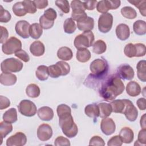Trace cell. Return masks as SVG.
I'll list each match as a JSON object with an SVG mask.
<instances>
[{"label": "cell", "mask_w": 146, "mask_h": 146, "mask_svg": "<svg viewBox=\"0 0 146 146\" xmlns=\"http://www.w3.org/2000/svg\"><path fill=\"white\" fill-rule=\"evenodd\" d=\"M124 85L118 75H110L102 84L99 89L100 96L106 101L113 100L124 90Z\"/></svg>", "instance_id": "6da1fadb"}, {"label": "cell", "mask_w": 146, "mask_h": 146, "mask_svg": "<svg viewBox=\"0 0 146 146\" xmlns=\"http://www.w3.org/2000/svg\"><path fill=\"white\" fill-rule=\"evenodd\" d=\"M59 124L66 136L72 138L78 134V128L74 121L71 113L59 117Z\"/></svg>", "instance_id": "7a4b0ae2"}, {"label": "cell", "mask_w": 146, "mask_h": 146, "mask_svg": "<svg viewBox=\"0 0 146 146\" xmlns=\"http://www.w3.org/2000/svg\"><path fill=\"white\" fill-rule=\"evenodd\" d=\"M109 66L105 59H96L93 60L90 66L91 77L96 79L104 78L108 73Z\"/></svg>", "instance_id": "3957f363"}, {"label": "cell", "mask_w": 146, "mask_h": 146, "mask_svg": "<svg viewBox=\"0 0 146 146\" xmlns=\"http://www.w3.org/2000/svg\"><path fill=\"white\" fill-rule=\"evenodd\" d=\"M94 40V35L91 31H84L75 37L74 44L77 50L87 48L92 46Z\"/></svg>", "instance_id": "277c9868"}, {"label": "cell", "mask_w": 146, "mask_h": 146, "mask_svg": "<svg viewBox=\"0 0 146 146\" xmlns=\"http://www.w3.org/2000/svg\"><path fill=\"white\" fill-rule=\"evenodd\" d=\"M23 67L22 62L14 58L6 59L1 64V70L4 73L18 72L22 70Z\"/></svg>", "instance_id": "5b68a950"}, {"label": "cell", "mask_w": 146, "mask_h": 146, "mask_svg": "<svg viewBox=\"0 0 146 146\" xmlns=\"http://www.w3.org/2000/svg\"><path fill=\"white\" fill-rule=\"evenodd\" d=\"M124 53L128 58L144 56L145 55V46L140 43L136 44L129 43L124 47Z\"/></svg>", "instance_id": "8992f818"}, {"label": "cell", "mask_w": 146, "mask_h": 146, "mask_svg": "<svg viewBox=\"0 0 146 146\" xmlns=\"http://www.w3.org/2000/svg\"><path fill=\"white\" fill-rule=\"evenodd\" d=\"M21 41L14 36L8 39L2 45V52L6 55H11L22 50Z\"/></svg>", "instance_id": "52a82bcc"}, {"label": "cell", "mask_w": 146, "mask_h": 146, "mask_svg": "<svg viewBox=\"0 0 146 146\" xmlns=\"http://www.w3.org/2000/svg\"><path fill=\"white\" fill-rule=\"evenodd\" d=\"M71 7L72 9L71 18L74 21L78 22L88 17L85 12L86 9L83 2L78 0L72 1L71 2Z\"/></svg>", "instance_id": "ba28073f"}, {"label": "cell", "mask_w": 146, "mask_h": 146, "mask_svg": "<svg viewBox=\"0 0 146 146\" xmlns=\"http://www.w3.org/2000/svg\"><path fill=\"white\" fill-rule=\"evenodd\" d=\"M113 24V16L109 13L102 14L98 19V29L102 33H107L112 29Z\"/></svg>", "instance_id": "9c48e42d"}, {"label": "cell", "mask_w": 146, "mask_h": 146, "mask_svg": "<svg viewBox=\"0 0 146 146\" xmlns=\"http://www.w3.org/2000/svg\"><path fill=\"white\" fill-rule=\"evenodd\" d=\"M18 111L22 115L27 117H32L34 116L37 111L35 104L29 100H22L18 106Z\"/></svg>", "instance_id": "30bf717a"}, {"label": "cell", "mask_w": 146, "mask_h": 146, "mask_svg": "<svg viewBox=\"0 0 146 146\" xmlns=\"http://www.w3.org/2000/svg\"><path fill=\"white\" fill-rule=\"evenodd\" d=\"M125 107L123 113L124 114L126 119L129 121H134L138 116V111L133 103L129 99H124Z\"/></svg>", "instance_id": "8fae6325"}, {"label": "cell", "mask_w": 146, "mask_h": 146, "mask_svg": "<svg viewBox=\"0 0 146 146\" xmlns=\"http://www.w3.org/2000/svg\"><path fill=\"white\" fill-rule=\"evenodd\" d=\"M27 137L25 133L18 132L9 137L6 140L7 146H23L26 144Z\"/></svg>", "instance_id": "7c38bea8"}, {"label": "cell", "mask_w": 146, "mask_h": 146, "mask_svg": "<svg viewBox=\"0 0 146 146\" xmlns=\"http://www.w3.org/2000/svg\"><path fill=\"white\" fill-rule=\"evenodd\" d=\"M30 25V23L25 20H21L18 21L15 26V30L16 33L21 38L24 39L29 38L30 36L29 29Z\"/></svg>", "instance_id": "4fadbf2b"}, {"label": "cell", "mask_w": 146, "mask_h": 146, "mask_svg": "<svg viewBox=\"0 0 146 146\" xmlns=\"http://www.w3.org/2000/svg\"><path fill=\"white\" fill-rule=\"evenodd\" d=\"M100 129L104 135L109 136L115 132L116 125L112 119L108 117L103 118L100 123Z\"/></svg>", "instance_id": "5bb4252c"}, {"label": "cell", "mask_w": 146, "mask_h": 146, "mask_svg": "<svg viewBox=\"0 0 146 146\" xmlns=\"http://www.w3.org/2000/svg\"><path fill=\"white\" fill-rule=\"evenodd\" d=\"M117 75L120 78L124 80H132L135 75L132 67L128 64H123L117 68Z\"/></svg>", "instance_id": "9a60e30c"}, {"label": "cell", "mask_w": 146, "mask_h": 146, "mask_svg": "<svg viewBox=\"0 0 146 146\" xmlns=\"http://www.w3.org/2000/svg\"><path fill=\"white\" fill-rule=\"evenodd\" d=\"M52 136L51 127L47 124H40L37 129V137L42 141H47Z\"/></svg>", "instance_id": "2e32d148"}, {"label": "cell", "mask_w": 146, "mask_h": 146, "mask_svg": "<svg viewBox=\"0 0 146 146\" xmlns=\"http://www.w3.org/2000/svg\"><path fill=\"white\" fill-rule=\"evenodd\" d=\"M115 32L117 38L121 40H127L130 35L129 27L124 23L119 24L116 26Z\"/></svg>", "instance_id": "e0dca14e"}, {"label": "cell", "mask_w": 146, "mask_h": 146, "mask_svg": "<svg viewBox=\"0 0 146 146\" xmlns=\"http://www.w3.org/2000/svg\"><path fill=\"white\" fill-rule=\"evenodd\" d=\"M77 27L83 32L91 31L94 27V20L92 17H87L77 22Z\"/></svg>", "instance_id": "ac0fdd59"}, {"label": "cell", "mask_w": 146, "mask_h": 146, "mask_svg": "<svg viewBox=\"0 0 146 146\" xmlns=\"http://www.w3.org/2000/svg\"><path fill=\"white\" fill-rule=\"evenodd\" d=\"M37 115L42 120L50 121L54 117V111L51 108L43 106L38 110Z\"/></svg>", "instance_id": "d6986e66"}, {"label": "cell", "mask_w": 146, "mask_h": 146, "mask_svg": "<svg viewBox=\"0 0 146 146\" xmlns=\"http://www.w3.org/2000/svg\"><path fill=\"white\" fill-rule=\"evenodd\" d=\"M30 51L35 56H40L44 53V45L40 41H34L30 46Z\"/></svg>", "instance_id": "ffe728a7"}, {"label": "cell", "mask_w": 146, "mask_h": 146, "mask_svg": "<svg viewBox=\"0 0 146 146\" xmlns=\"http://www.w3.org/2000/svg\"><path fill=\"white\" fill-rule=\"evenodd\" d=\"M123 143L125 144H129L132 143L134 139V133L133 131L129 127H125L121 128L119 133Z\"/></svg>", "instance_id": "44dd1931"}, {"label": "cell", "mask_w": 146, "mask_h": 146, "mask_svg": "<svg viewBox=\"0 0 146 146\" xmlns=\"http://www.w3.org/2000/svg\"><path fill=\"white\" fill-rule=\"evenodd\" d=\"M17 76L11 73L2 72L0 75V83L6 86H10L15 84L17 82Z\"/></svg>", "instance_id": "7402d4cb"}, {"label": "cell", "mask_w": 146, "mask_h": 146, "mask_svg": "<svg viewBox=\"0 0 146 146\" xmlns=\"http://www.w3.org/2000/svg\"><path fill=\"white\" fill-rule=\"evenodd\" d=\"M126 92L130 96L135 97L140 94L141 87L136 82L131 81L127 84Z\"/></svg>", "instance_id": "603a6c76"}, {"label": "cell", "mask_w": 146, "mask_h": 146, "mask_svg": "<svg viewBox=\"0 0 146 146\" xmlns=\"http://www.w3.org/2000/svg\"><path fill=\"white\" fill-rule=\"evenodd\" d=\"M57 56L59 59L63 61L70 60L73 56V53L71 48L64 46L59 48L57 51Z\"/></svg>", "instance_id": "cb8c5ba5"}, {"label": "cell", "mask_w": 146, "mask_h": 146, "mask_svg": "<svg viewBox=\"0 0 146 146\" xmlns=\"http://www.w3.org/2000/svg\"><path fill=\"white\" fill-rule=\"evenodd\" d=\"M86 115L92 119H97L99 116V109L98 104L93 103L88 104L84 108Z\"/></svg>", "instance_id": "d4e9b609"}, {"label": "cell", "mask_w": 146, "mask_h": 146, "mask_svg": "<svg viewBox=\"0 0 146 146\" xmlns=\"http://www.w3.org/2000/svg\"><path fill=\"white\" fill-rule=\"evenodd\" d=\"M17 112L14 108H11L7 110L3 115V120L4 121L9 123H14L17 121Z\"/></svg>", "instance_id": "484cf974"}, {"label": "cell", "mask_w": 146, "mask_h": 146, "mask_svg": "<svg viewBox=\"0 0 146 146\" xmlns=\"http://www.w3.org/2000/svg\"><path fill=\"white\" fill-rule=\"evenodd\" d=\"M137 76L139 79L143 82L146 81V61L140 60L136 66Z\"/></svg>", "instance_id": "4316f807"}, {"label": "cell", "mask_w": 146, "mask_h": 146, "mask_svg": "<svg viewBox=\"0 0 146 146\" xmlns=\"http://www.w3.org/2000/svg\"><path fill=\"white\" fill-rule=\"evenodd\" d=\"M43 33V29L40 25L39 23H34L30 25L29 29V34L30 36L34 39H39Z\"/></svg>", "instance_id": "83f0119b"}, {"label": "cell", "mask_w": 146, "mask_h": 146, "mask_svg": "<svg viewBox=\"0 0 146 146\" xmlns=\"http://www.w3.org/2000/svg\"><path fill=\"white\" fill-rule=\"evenodd\" d=\"M99 109V117L101 118L107 117L111 114L112 110L111 104L105 102L100 103L98 104Z\"/></svg>", "instance_id": "f1b7e54d"}, {"label": "cell", "mask_w": 146, "mask_h": 146, "mask_svg": "<svg viewBox=\"0 0 146 146\" xmlns=\"http://www.w3.org/2000/svg\"><path fill=\"white\" fill-rule=\"evenodd\" d=\"M133 30L138 35H143L146 33V22L143 20H137L133 23Z\"/></svg>", "instance_id": "f546056e"}, {"label": "cell", "mask_w": 146, "mask_h": 146, "mask_svg": "<svg viewBox=\"0 0 146 146\" xmlns=\"http://www.w3.org/2000/svg\"><path fill=\"white\" fill-rule=\"evenodd\" d=\"M91 57V52L87 48H81L77 50L76 58V59L82 63L88 62Z\"/></svg>", "instance_id": "4dcf8cb0"}, {"label": "cell", "mask_w": 146, "mask_h": 146, "mask_svg": "<svg viewBox=\"0 0 146 146\" xmlns=\"http://www.w3.org/2000/svg\"><path fill=\"white\" fill-rule=\"evenodd\" d=\"M35 75L40 81L46 80L49 76L48 67L44 65L38 66L35 72Z\"/></svg>", "instance_id": "1f68e13d"}, {"label": "cell", "mask_w": 146, "mask_h": 146, "mask_svg": "<svg viewBox=\"0 0 146 146\" xmlns=\"http://www.w3.org/2000/svg\"><path fill=\"white\" fill-rule=\"evenodd\" d=\"M40 90L38 85L31 83L27 86L26 88V95L31 98H35L39 96Z\"/></svg>", "instance_id": "d6a6232c"}, {"label": "cell", "mask_w": 146, "mask_h": 146, "mask_svg": "<svg viewBox=\"0 0 146 146\" xmlns=\"http://www.w3.org/2000/svg\"><path fill=\"white\" fill-rule=\"evenodd\" d=\"M110 104L113 112L123 113L125 107L124 99L114 100L111 102Z\"/></svg>", "instance_id": "836d02e7"}, {"label": "cell", "mask_w": 146, "mask_h": 146, "mask_svg": "<svg viewBox=\"0 0 146 146\" xmlns=\"http://www.w3.org/2000/svg\"><path fill=\"white\" fill-rule=\"evenodd\" d=\"M63 29L66 33L67 34H72L74 33L76 29V26L74 21L71 18H67L63 23Z\"/></svg>", "instance_id": "e575fe53"}, {"label": "cell", "mask_w": 146, "mask_h": 146, "mask_svg": "<svg viewBox=\"0 0 146 146\" xmlns=\"http://www.w3.org/2000/svg\"><path fill=\"white\" fill-rule=\"evenodd\" d=\"M106 43L103 40L99 39L92 45V51L96 54H102L104 53L106 51Z\"/></svg>", "instance_id": "d590c367"}, {"label": "cell", "mask_w": 146, "mask_h": 146, "mask_svg": "<svg viewBox=\"0 0 146 146\" xmlns=\"http://www.w3.org/2000/svg\"><path fill=\"white\" fill-rule=\"evenodd\" d=\"M13 131V125L11 123L5 121H1L0 123V134L1 137V141L2 142L3 138L5 137ZM2 144V143H1Z\"/></svg>", "instance_id": "8d00e7d4"}, {"label": "cell", "mask_w": 146, "mask_h": 146, "mask_svg": "<svg viewBox=\"0 0 146 146\" xmlns=\"http://www.w3.org/2000/svg\"><path fill=\"white\" fill-rule=\"evenodd\" d=\"M121 15L125 18L133 19L137 17V13L136 10L130 6H125L121 8L120 10Z\"/></svg>", "instance_id": "74e56055"}, {"label": "cell", "mask_w": 146, "mask_h": 146, "mask_svg": "<svg viewBox=\"0 0 146 146\" xmlns=\"http://www.w3.org/2000/svg\"><path fill=\"white\" fill-rule=\"evenodd\" d=\"M12 10L14 14L17 17H23L27 13L23 6L22 1L15 3L13 6Z\"/></svg>", "instance_id": "f35d334b"}, {"label": "cell", "mask_w": 146, "mask_h": 146, "mask_svg": "<svg viewBox=\"0 0 146 146\" xmlns=\"http://www.w3.org/2000/svg\"><path fill=\"white\" fill-rule=\"evenodd\" d=\"M49 75L52 78H57L62 76V71L60 67L56 63L55 64L48 67Z\"/></svg>", "instance_id": "ab89813d"}, {"label": "cell", "mask_w": 146, "mask_h": 146, "mask_svg": "<svg viewBox=\"0 0 146 146\" xmlns=\"http://www.w3.org/2000/svg\"><path fill=\"white\" fill-rule=\"evenodd\" d=\"M128 2L134 5L136 7L139 9V10L141 14L144 17L146 15V1L144 0L142 1H129Z\"/></svg>", "instance_id": "60d3db41"}, {"label": "cell", "mask_w": 146, "mask_h": 146, "mask_svg": "<svg viewBox=\"0 0 146 146\" xmlns=\"http://www.w3.org/2000/svg\"><path fill=\"white\" fill-rule=\"evenodd\" d=\"M96 10L100 13H107V11L110 10L108 0H103L98 2L96 4Z\"/></svg>", "instance_id": "b9f144b4"}, {"label": "cell", "mask_w": 146, "mask_h": 146, "mask_svg": "<svg viewBox=\"0 0 146 146\" xmlns=\"http://www.w3.org/2000/svg\"><path fill=\"white\" fill-rule=\"evenodd\" d=\"M23 6L27 13L34 14L36 11V7L34 1L25 0L22 1Z\"/></svg>", "instance_id": "7bdbcfd3"}, {"label": "cell", "mask_w": 146, "mask_h": 146, "mask_svg": "<svg viewBox=\"0 0 146 146\" xmlns=\"http://www.w3.org/2000/svg\"><path fill=\"white\" fill-rule=\"evenodd\" d=\"M55 5L64 13H68L70 11L69 2L67 0H58L55 2Z\"/></svg>", "instance_id": "ee69618b"}, {"label": "cell", "mask_w": 146, "mask_h": 146, "mask_svg": "<svg viewBox=\"0 0 146 146\" xmlns=\"http://www.w3.org/2000/svg\"><path fill=\"white\" fill-rule=\"evenodd\" d=\"M56 112L58 117H60L64 115L71 113V110L68 106L65 104H61L57 107Z\"/></svg>", "instance_id": "f6af8a7d"}, {"label": "cell", "mask_w": 146, "mask_h": 146, "mask_svg": "<svg viewBox=\"0 0 146 146\" xmlns=\"http://www.w3.org/2000/svg\"><path fill=\"white\" fill-rule=\"evenodd\" d=\"M39 24L44 30L50 29L54 26V21H51L47 19L43 15H42L39 18Z\"/></svg>", "instance_id": "bcb514c9"}, {"label": "cell", "mask_w": 146, "mask_h": 146, "mask_svg": "<svg viewBox=\"0 0 146 146\" xmlns=\"http://www.w3.org/2000/svg\"><path fill=\"white\" fill-rule=\"evenodd\" d=\"M0 22L3 23H7L11 18V15L9 11L4 9L2 6H0Z\"/></svg>", "instance_id": "7dc6e473"}, {"label": "cell", "mask_w": 146, "mask_h": 146, "mask_svg": "<svg viewBox=\"0 0 146 146\" xmlns=\"http://www.w3.org/2000/svg\"><path fill=\"white\" fill-rule=\"evenodd\" d=\"M58 66L60 67L62 71V76H66L70 71V65L66 62L63 60L58 61L56 62Z\"/></svg>", "instance_id": "c3c4849f"}, {"label": "cell", "mask_w": 146, "mask_h": 146, "mask_svg": "<svg viewBox=\"0 0 146 146\" xmlns=\"http://www.w3.org/2000/svg\"><path fill=\"white\" fill-rule=\"evenodd\" d=\"M43 15L47 19L51 21H54L57 17V13L56 11L52 8H48L44 11Z\"/></svg>", "instance_id": "681fc988"}, {"label": "cell", "mask_w": 146, "mask_h": 146, "mask_svg": "<svg viewBox=\"0 0 146 146\" xmlns=\"http://www.w3.org/2000/svg\"><path fill=\"white\" fill-rule=\"evenodd\" d=\"M54 145L56 146H61V145H66L69 146L71 145L70 140L62 136L57 137L54 141Z\"/></svg>", "instance_id": "f907efd6"}, {"label": "cell", "mask_w": 146, "mask_h": 146, "mask_svg": "<svg viewBox=\"0 0 146 146\" xmlns=\"http://www.w3.org/2000/svg\"><path fill=\"white\" fill-rule=\"evenodd\" d=\"M123 144V141L119 135L112 136L108 141V146H121Z\"/></svg>", "instance_id": "816d5d0a"}, {"label": "cell", "mask_w": 146, "mask_h": 146, "mask_svg": "<svg viewBox=\"0 0 146 146\" xmlns=\"http://www.w3.org/2000/svg\"><path fill=\"white\" fill-rule=\"evenodd\" d=\"M90 145H105L104 140L99 136H94L91 137L89 142Z\"/></svg>", "instance_id": "f5cc1de1"}, {"label": "cell", "mask_w": 146, "mask_h": 146, "mask_svg": "<svg viewBox=\"0 0 146 146\" xmlns=\"http://www.w3.org/2000/svg\"><path fill=\"white\" fill-rule=\"evenodd\" d=\"M15 56L24 62H28L30 60V56L23 50H21L15 53Z\"/></svg>", "instance_id": "db71d44e"}, {"label": "cell", "mask_w": 146, "mask_h": 146, "mask_svg": "<svg viewBox=\"0 0 146 146\" xmlns=\"http://www.w3.org/2000/svg\"><path fill=\"white\" fill-rule=\"evenodd\" d=\"M136 143H140V145H145L146 143V130L145 129H141L137 136V140Z\"/></svg>", "instance_id": "11a10c76"}, {"label": "cell", "mask_w": 146, "mask_h": 146, "mask_svg": "<svg viewBox=\"0 0 146 146\" xmlns=\"http://www.w3.org/2000/svg\"><path fill=\"white\" fill-rule=\"evenodd\" d=\"M10 106V100L5 96H0V110H2L8 108Z\"/></svg>", "instance_id": "9f6ffc18"}, {"label": "cell", "mask_w": 146, "mask_h": 146, "mask_svg": "<svg viewBox=\"0 0 146 146\" xmlns=\"http://www.w3.org/2000/svg\"><path fill=\"white\" fill-rule=\"evenodd\" d=\"M0 27H1V31L0 43L3 44L7 40V38L9 36V33L7 30L3 26H1Z\"/></svg>", "instance_id": "6f0895ef"}, {"label": "cell", "mask_w": 146, "mask_h": 146, "mask_svg": "<svg viewBox=\"0 0 146 146\" xmlns=\"http://www.w3.org/2000/svg\"><path fill=\"white\" fill-rule=\"evenodd\" d=\"M83 2L85 9L88 10H93L96 7L98 3L97 1H87Z\"/></svg>", "instance_id": "680465c9"}, {"label": "cell", "mask_w": 146, "mask_h": 146, "mask_svg": "<svg viewBox=\"0 0 146 146\" xmlns=\"http://www.w3.org/2000/svg\"><path fill=\"white\" fill-rule=\"evenodd\" d=\"M34 2L38 9H43L48 6V1L46 0H35Z\"/></svg>", "instance_id": "91938a15"}, {"label": "cell", "mask_w": 146, "mask_h": 146, "mask_svg": "<svg viewBox=\"0 0 146 146\" xmlns=\"http://www.w3.org/2000/svg\"><path fill=\"white\" fill-rule=\"evenodd\" d=\"M145 100L146 99L144 98H139L137 102H136V104L137 106L138 107V108L142 111H144L146 108V106H145Z\"/></svg>", "instance_id": "94428289"}, {"label": "cell", "mask_w": 146, "mask_h": 146, "mask_svg": "<svg viewBox=\"0 0 146 146\" xmlns=\"http://www.w3.org/2000/svg\"><path fill=\"white\" fill-rule=\"evenodd\" d=\"M110 10L117 9L120 6V1H111L108 0Z\"/></svg>", "instance_id": "6125c7cd"}, {"label": "cell", "mask_w": 146, "mask_h": 146, "mask_svg": "<svg viewBox=\"0 0 146 146\" xmlns=\"http://www.w3.org/2000/svg\"><path fill=\"white\" fill-rule=\"evenodd\" d=\"M145 114L144 113L140 119V126L142 128V129H145L146 128V124H145Z\"/></svg>", "instance_id": "be15d7a7"}]
</instances>
